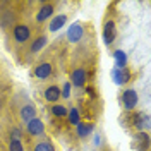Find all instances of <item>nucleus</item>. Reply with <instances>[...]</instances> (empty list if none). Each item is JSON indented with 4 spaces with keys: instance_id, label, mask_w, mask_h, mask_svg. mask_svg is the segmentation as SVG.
I'll return each mask as SVG.
<instances>
[{
    "instance_id": "f257e3e1",
    "label": "nucleus",
    "mask_w": 151,
    "mask_h": 151,
    "mask_svg": "<svg viewBox=\"0 0 151 151\" xmlns=\"http://www.w3.org/2000/svg\"><path fill=\"white\" fill-rule=\"evenodd\" d=\"M31 35H33L31 28H29L28 24H24V22H17L12 28V31H10V36H12V40L17 45H24L26 41H29L31 40Z\"/></svg>"
},
{
    "instance_id": "f03ea898",
    "label": "nucleus",
    "mask_w": 151,
    "mask_h": 151,
    "mask_svg": "<svg viewBox=\"0 0 151 151\" xmlns=\"http://www.w3.org/2000/svg\"><path fill=\"white\" fill-rule=\"evenodd\" d=\"M137 93H136V89H125L122 91L120 94V103H122L124 110H127V112H132L134 108H136V105H137Z\"/></svg>"
},
{
    "instance_id": "7ed1b4c3",
    "label": "nucleus",
    "mask_w": 151,
    "mask_h": 151,
    "mask_svg": "<svg viewBox=\"0 0 151 151\" xmlns=\"http://www.w3.org/2000/svg\"><path fill=\"white\" fill-rule=\"evenodd\" d=\"M83 36H84V24L79 22V21L72 22L67 29V40L70 43H77L79 40H83Z\"/></svg>"
},
{
    "instance_id": "20e7f679",
    "label": "nucleus",
    "mask_w": 151,
    "mask_h": 151,
    "mask_svg": "<svg viewBox=\"0 0 151 151\" xmlns=\"http://www.w3.org/2000/svg\"><path fill=\"white\" fill-rule=\"evenodd\" d=\"M117 36V26H115V21L112 19H106L103 24V41L106 47H110Z\"/></svg>"
},
{
    "instance_id": "39448f33",
    "label": "nucleus",
    "mask_w": 151,
    "mask_h": 151,
    "mask_svg": "<svg viewBox=\"0 0 151 151\" xmlns=\"http://www.w3.org/2000/svg\"><path fill=\"white\" fill-rule=\"evenodd\" d=\"M86 81H88V72L84 67H76L70 72V86L83 88V86H86Z\"/></svg>"
},
{
    "instance_id": "423d86ee",
    "label": "nucleus",
    "mask_w": 151,
    "mask_h": 151,
    "mask_svg": "<svg viewBox=\"0 0 151 151\" xmlns=\"http://www.w3.org/2000/svg\"><path fill=\"white\" fill-rule=\"evenodd\" d=\"M53 72V65L50 64V62H40L36 67H35V70H33V76L36 77V79H41V81H45L48 79L50 76Z\"/></svg>"
},
{
    "instance_id": "0eeeda50",
    "label": "nucleus",
    "mask_w": 151,
    "mask_h": 151,
    "mask_svg": "<svg viewBox=\"0 0 151 151\" xmlns=\"http://www.w3.org/2000/svg\"><path fill=\"white\" fill-rule=\"evenodd\" d=\"M53 12H55V5L52 2H43L36 12V21L38 22H45L47 19H50L53 16Z\"/></svg>"
},
{
    "instance_id": "6e6552de",
    "label": "nucleus",
    "mask_w": 151,
    "mask_h": 151,
    "mask_svg": "<svg viewBox=\"0 0 151 151\" xmlns=\"http://www.w3.org/2000/svg\"><path fill=\"white\" fill-rule=\"evenodd\" d=\"M26 131H28L29 136H33V137H38V136H41L43 132H45V124L41 119H33V120H29L26 122Z\"/></svg>"
},
{
    "instance_id": "1a4fd4ad",
    "label": "nucleus",
    "mask_w": 151,
    "mask_h": 151,
    "mask_svg": "<svg viewBox=\"0 0 151 151\" xmlns=\"http://www.w3.org/2000/svg\"><path fill=\"white\" fill-rule=\"evenodd\" d=\"M17 16H16V12L12 9H7L2 12V16H0V26L4 29H9V28H14L17 22Z\"/></svg>"
},
{
    "instance_id": "9d476101",
    "label": "nucleus",
    "mask_w": 151,
    "mask_h": 151,
    "mask_svg": "<svg viewBox=\"0 0 151 151\" xmlns=\"http://www.w3.org/2000/svg\"><path fill=\"white\" fill-rule=\"evenodd\" d=\"M43 98H45L47 103H52V105L58 103V100H60V88L57 84H50L43 91Z\"/></svg>"
},
{
    "instance_id": "9b49d317",
    "label": "nucleus",
    "mask_w": 151,
    "mask_h": 151,
    "mask_svg": "<svg viewBox=\"0 0 151 151\" xmlns=\"http://www.w3.org/2000/svg\"><path fill=\"white\" fill-rule=\"evenodd\" d=\"M47 43H48L47 35H38V36L31 41V45H29V55H36L38 52H41L43 48L47 47Z\"/></svg>"
},
{
    "instance_id": "f8f14e48",
    "label": "nucleus",
    "mask_w": 151,
    "mask_h": 151,
    "mask_svg": "<svg viewBox=\"0 0 151 151\" xmlns=\"http://www.w3.org/2000/svg\"><path fill=\"white\" fill-rule=\"evenodd\" d=\"M112 79L115 81V84L122 86V84H125V83H129L131 74H129L127 67H125V69H117V67H113L112 69Z\"/></svg>"
},
{
    "instance_id": "ddd939ff",
    "label": "nucleus",
    "mask_w": 151,
    "mask_h": 151,
    "mask_svg": "<svg viewBox=\"0 0 151 151\" xmlns=\"http://www.w3.org/2000/svg\"><path fill=\"white\" fill-rule=\"evenodd\" d=\"M19 117H21V120L22 122H29V120H33V119H36V106L33 103H26L21 106V110H19Z\"/></svg>"
},
{
    "instance_id": "4468645a",
    "label": "nucleus",
    "mask_w": 151,
    "mask_h": 151,
    "mask_svg": "<svg viewBox=\"0 0 151 151\" xmlns=\"http://www.w3.org/2000/svg\"><path fill=\"white\" fill-rule=\"evenodd\" d=\"M136 148L137 151H148L150 150V136L148 132H137L136 134Z\"/></svg>"
},
{
    "instance_id": "2eb2a0df",
    "label": "nucleus",
    "mask_w": 151,
    "mask_h": 151,
    "mask_svg": "<svg viewBox=\"0 0 151 151\" xmlns=\"http://www.w3.org/2000/svg\"><path fill=\"white\" fill-rule=\"evenodd\" d=\"M65 22H67V16H65V14H58V16H55V17L50 21L48 29H50L52 33H55V31H58V29L65 24Z\"/></svg>"
},
{
    "instance_id": "dca6fc26",
    "label": "nucleus",
    "mask_w": 151,
    "mask_h": 151,
    "mask_svg": "<svg viewBox=\"0 0 151 151\" xmlns=\"http://www.w3.org/2000/svg\"><path fill=\"white\" fill-rule=\"evenodd\" d=\"M113 58H115V67L117 69H125L127 67V53L124 50H115Z\"/></svg>"
},
{
    "instance_id": "f3484780",
    "label": "nucleus",
    "mask_w": 151,
    "mask_h": 151,
    "mask_svg": "<svg viewBox=\"0 0 151 151\" xmlns=\"http://www.w3.org/2000/svg\"><path fill=\"white\" fill-rule=\"evenodd\" d=\"M77 129V136L79 137H88V136H91V132L94 131V124H84V122H79L76 125Z\"/></svg>"
},
{
    "instance_id": "a211bd4d",
    "label": "nucleus",
    "mask_w": 151,
    "mask_h": 151,
    "mask_svg": "<svg viewBox=\"0 0 151 151\" xmlns=\"http://www.w3.org/2000/svg\"><path fill=\"white\" fill-rule=\"evenodd\" d=\"M67 115H69V122L72 124V125H77V124L81 122V115H79V110L72 106L70 110H67Z\"/></svg>"
},
{
    "instance_id": "6ab92c4d",
    "label": "nucleus",
    "mask_w": 151,
    "mask_h": 151,
    "mask_svg": "<svg viewBox=\"0 0 151 151\" xmlns=\"http://www.w3.org/2000/svg\"><path fill=\"white\" fill-rule=\"evenodd\" d=\"M33 151H55V148H53V144L50 141H40L35 144Z\"/></svg>"
},
{
    "instance_id": "aec40b11",
    "label": "nucleus",
    "mask_w": 151,
    "mask_h": 151,
    "mask_svg": "<svg viewBox=\"0 0 151 151\" xmlns=\"http://www.w3.org/2000/svg\"><path fill=\"white\" fill-rule=\"evenodd\" d=\"M52 113L55 117H65L67 115V106L65 105H60V103H55L52 106Z\"/></svg>"
},
{
    "instance_id": "412c9836",
    "label": "nucleus",
    "mask_w": 151,
    "mask_h": 151,
    "mask_svg": "<svg viewBox=\"0 0 151 151\" xmlns=\"http://www.w3.org/2000/svg\"><path fill=\"white\" fill-rule=\"evenodd\" d=\"M60 98H64V100H69V98H70V83H69V81L62 86V89H60Z\"/></svg>"
},
{
    "instance_id": "4be33fe9",
    "label": "nucleus",
    "mask_w": 151,
    "mask_h": 151,
    "mask_svg": "<svg viewBox=\"0 0 151 151\" xmlns=\"http://www.w3.org/2000/svg\"><path fill=\"white\" fill-rule=\"evenodd\" d=\"M9 151H24V146H22L21 141H10Z\"/></svg>"
},
{
    "instance_id": "5701e85b",
    "label": "nucleus",
    "mask_w": 151,
    "mask_h": 151,
    "mask_svg": "<svg viewBox=\"0 0 151 151\" xmlns=\"http://www.w3.org/2000/svg\"><path fill=\"white\" fill-rule=\"evenodd\" d=\"M10 136H12V141H21V131L19 129H12Z\"/></svg>"
}]
</instances>
